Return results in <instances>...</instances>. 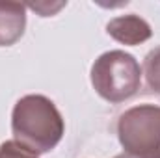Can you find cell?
Listing matches in <instances>:
<instances>
[{
  "label": "cell",
  "instance_id": "6da1fadb",
  "mask_svg": "<svg viewBox=\"0 0 160 158\" xmlns=\"http://www.w3.org/2000/svg\"><path fill=\"white\" fill-rule=\"evenodd\" d=\"M11 132L17 143L36 155H45L62 141L65 123L48 97L24 95L13 106Z\"/></svg>",
  "mask_w": 160,
  "mask_h": 158
},
{
  "label": "cell",
  "instance_id": "7a4b0ae2",
  "mask_svg": "<svg viewBox=\"0 0 160 158\" xmlns=\"http://www.w3.org/2000/svg\"><path fill=\"white\" fill-rule=\"evenodd\" d=\"M89 78L101 99L118 104L140 89L142 67L132 54L125 50H108L93 62Z\"/></svg>",
  "mask_w": 160,
  "mask_h": 158
},
{
  "label": "cell",
  "instance_id": "3957f363",
  "mask_svg": "<svg viewBox=\"0 0 160 158\" xmlns=\"http://www.w3.org/2000/svg\"><path fill=\"white\" fill-rule=\"evenodd\" d=\"M118 138L132 158H160V106L140 104L125 110L118 121Z\"/></svg>",
  "mask_w": 160,
  "mask_h": 158
},
{
  "label": "cell",
  "instance_id": "277c9868",
  "mask_svg": "<svg viewBox=\"0 0 160 158\" xmlns=\"http://www.w3.org/2000/svg\"><path fill=\"white\" fill-rule=\"evenodd\" d=\"M106 34L121 45L134 47V45H142L147 39H151L153 30L145 19L130 13V15H121V17L112 19L106 24Z\"/></svg>",
  "mask_w": 160,
  "mask_h": 158
},
{
  "label": "cell",
  "instance_id": "5b68a950",
  "mask_svg": "<svg viewBox=\"0 0 160 158\" xmlns=\"http://www.w3.org/2000/svg\"><path fill=\"white\" fill-rule=\"evenodd\" d=\"M26 28V6L0 0V47H11L22 37Z\"/></svg>",
  "mask_w": 160,
  "mask_h": 158
},
{
  "label": "cell",
  "instance_id": "8992f818",
  "mask_svg": "<svg viewBox=\"0 0 160 158\" xmlns=\"http://www.w3.org/2000/svg\"><path fill=\"white\" fill-rule=\"evenodd\" d=\"M142 73H143V77L147 80V86L155 93L160 95V45L147 52V56L143 60Z\"/></svg>",
  "mask_w": 160,
  "mask_h": 158
},
{
  "label": "cell",
  "instance_id": "52a82bcc",
  "mask_svg": "<svg viewBox=\"0 0 160 158\" xmlns=\"http://www.w3.org/2000/svg\"><path fill=\"white\" fill-rule=\"evenodd\" d=\"M0 158H38V155L22 147L15 140H8L0 143Z\"/></svg>",
  "mask_w": 160,
  "mask_h": 158
},
{
  "label": "cell",
  "instance_id": "ba28073f",
  "mask_svg": "<svg viewBox=\"0 0 160 158\" xmlns=\"http://www.w3.org/2000/svg\"><path fill=\"white\" fill-rule=\"evenodd\" d=\"M26 7H30V9H34V11H38L41 17H50V15H54L56 11H60L65 4L63 2H58V4H48V2H36V4H24Z\"/></svg>",
  "mask_w": 160,
  "mask_h": 158
},
{
  "label": "cell",
  "instance_id": "9c48e42d",
  "mask_svg": "<svg viewBox=\"0 0 160 158\" xmlns=\"http://www.w3.org/2000/svg\"><path fill=\"white\" fill-rule=\"evenodd\" d=\"M114 158H132V156H128L127 153H121V155H118V156H114Z\"/></svg>",
  "mask_w": 160,
  "mask_h": 158
}]
</instances>
